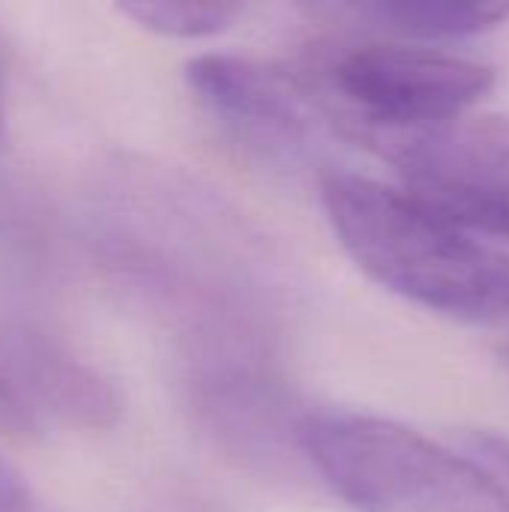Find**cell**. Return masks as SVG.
Returning <instances> with one entry per match:
<instances>
[{"label": "cell", "mask_w": 509, "mask_h": 512, "mask_svg": "<svg viewBox=\"0 0 509 512\" xmlns=\"http://www.w3.org/2000/svg\"><path fill=\"white\" fill-rule=\"evenodd\" d=\"M321 204L342 249L387 291L453 318H509V255L435 216L405 189L330 171Z\"/></svg>", "instance_id": "cell-1"}, {"label": "cell", "mask_w": 509, "mask_h": 512, "mask_svg": "<svg viewBox=\"0 0 509 512\" xmlns=\"http://www.w3.org/2000/svg\"><path fill=\"white\" fill-rule=\"evenodd\" d=\"M297 438L354 512H509V492L486 468L402 423L318 411Z\"/></svg>", "instance_id": "cell-2"}, {"label": "cell", "mask_w": 509, "mask_h": 512, "mask_svg": "<svg viewBox=\"0 0 509 512\" xmlns=\"http://www.w3.org/2000/svg\"><path fill=\"white\" fill-rule=\"evenodd\" d=\"M312 108L372 144L468 114L495 87V69L468 57L402 42H327L300 72Z\"/></svg>", "instance_id": "cell-3"}, {"label": "cell", "mask_w": 509, "mask_h": 512, "mask_svg": "<svg viewBox=\"0 0 509 512\" xmlns=\"http://www.w3.org/2000/svg\"><path fill=\"white\" fill-rule=\"evenodd\" d=\"M369 147L435 216L462 231L509 237V117L462 114Z\"/></svg>", "instance_id": "cell-4"}, {"label": "cell", "mask_w": 509, "mask_h": 512, "mask_svg": "<svg viewBox=\"0 0 509 512\" xmlns=\"http://www.w3.org/2000/svg\"><path fill=\"white\" fill-rule=\"evenodd\" d=\"M189 90L240 144L270 162H297L312 147V102L291 72L249 57L201 54L186 63Z\"/></svg>", "instance_id": "cell-5"}, {"label": "cell", "mask_w": 509, "mask_h": 512, "mask_svg": "<svg viewBox=\"0 0 509 512\" xmlns=\"http://www.w3.org/2000/svg\"><path fill=\"white\" fill-rule=\"evenodd\" d=\"M117 414L114 390L84 363L45 339L0 324V423L15 429L105 426Z\"/></svg>", "instance_id": "cell-6"}, {"label": "cell", "mask_w": 509, "mask_h": 512, "mask_svg": "<svg viewBox=\"0 0 509 512\" xmlns=\"http://www.w3.org/2000/svg\"><path fill=\"white\" fill-rule=\"evenodd\" d=\"M357 15L384 30L417 39H456L492 30L509 18V3L486 0H378L354 6Z\"/></svg>", "instance_id": "cell-7"}, {"label": "cell", "mask_w": 509, "mask_h": 512, "mask_svg": "<svg viewBox=\"0 0 509 512\" xmlns=\"http://www.w3.org/2000/svg\"><path fill=\"white\" fill-rule=\"evenodd\" d=\"M120 12L159 36L201 39V36L222 33L240 15V6L195 3V0H138V3H123Z\"/></svg>", "instance_id": "cell-8"}, {"label": "cell", "mask_w": 509, "mask_h": 512, "mask_svg": "<svg viewBox=\"0 0 509 512\" xmlns=\"http://www.w3.org/2000/svg\"><path fill=\"white\" fill-rule=\"evenodd\" d=\"M0 512H30V495L24 492L18 474L0 459Z\"/></svg>", "instance_id": "cell-9"}, {"label": "cell", "mask_w": 509, "mask_h": 512, "mask_svg": "<svg viewBox=\"0 0 509 512\" xmlns=\"http://www.w3.org/2000/svg\"><path fill=\"white\" fill-rule=\"evenodd\" d=\"M474 444L480 447L483 456H489L504 474H509V438L504 435H495V432H486V435H477Z\"/></svg>", "instance_id": "cell-10"}, {"label": "cell", "mask_w": 509, "mask_h": 512, "mask_svg": "<svg viewBox=\"0 0 509 512\" xmlns=\"http://www.w3.org/2000/svg\"><path fill=\"white\" fill-rule=\"evenodd\" d=\"M3 126H6V96H3V69H0V138H3Z\"/></svg>", "instance_id": "cell-11"}, {"label": "cell", "mask_w": 509, "mask_h": 512, "mask_svg": "<svg viewBox=\"0 0 509 512\" xmlns=\"http://www.w3.org/2000/svg\"><path fill=\"white\" fill-rule=\"evenodd\" d=\"M504 360H507V363H509V348H507V351H504Z\"/></svg>", "instance_id": "cell-12"}]
</instances>
